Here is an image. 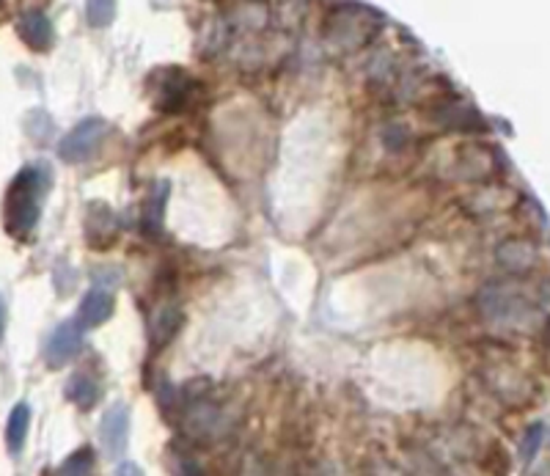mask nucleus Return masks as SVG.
I'll use <instances>...</instances> for the list:
<instances>
[{"instance_id":"dca6fc26","label":"nucleus","mask_w":550,"mask_h":476,"mask_svg":"<svg viewBox=\"0 0 550 476\" xmlns=\"http://www.w3.org/2000/svg\"><path fill=\"white\" fill-rule=\"evenodd\" d=\"M182 476H204V471L196 462H182Z\"/></svg>"},{"instance_id":"ddd939ff","label":"nucleus","mask_w":550,"mask_h":476,"mask_svg":"<svg viewBox=\"0 0 550 476\" xmlns=\"http://www.w3.org/2000/svg\"><path fill=\"white\" fill-rule=\"evenodd\" d=\"M88 12V23L94 25V28H105V25H111L113 20H116V4H108V0H103V4H88L85 6Z\"/></svg>"},{"instance_id":"1a4fd4ad","label":"nucleus","mask_w":550,"mask_h":476,"mask_svg":"<svg viewBox=\"0 0 550 476\" xmlns=\"http://www.w3.org/2000/svg\"><path fill=\"white\" fill-rule=\"evenodd\" d=\"M28 427H31V408H28V402H17L6 421V443H9L12 454H20V449L25 446Z\"/></svg>"},{"instance_id":"7ed1b4c3","label":"nucleus","mask_w":550,"mask_h":476,"mask_svg":"<svg viewBox=\"0 0 550 476\" xmlns=\"http://www.w3.org/2000/svg\"><path fill=\"white\" fill-rule=\"evenodd\" d=\"M100 443L105 457L119 460L127 451L130 443V408L124 402H116L113 408L105 411L103 424H100Z\"/></svg>"},{"instance_id":"9b49d317","label":"nucleus","mask_w":550,"mask_h":476,"mask_svg":"<svg viewBox=\"0 0 550 476\" xmlns=\"http://www.w3.org/2000/svg\"><path fill=\"white\" fill-rule=\"evenodd\" d=\"M94 468H97V454L91 446H80L77 451H72L61 468H58V476H94Z\"/></svg>"},{"instance_id":"0eeeda50","label":"nucleus","mask_w":550,"mask_h":476,"mask_svg":"<svg viewBox=\"0 0 550 476\" xmlns=\"http://www.w3.org/2000/svg\"><path fill=\"white\" fill-rule=\"evenodd\" d=\"M17 31L23 36V42L31 47V50H39V53H47L53 47V25L47 20L44 12H25L17 23Z\"/></svg>"},{"instance_id":"f03ea898","label":"nucleus","mask_w":550,"mask_h":476,"mask_svg":"<svg viewBox=\"0 0 550 476\" xmlns=\"http://www.w3.org/2000/svg\"><path fill=\"white\" fill-rule=\"evenodd\" d=\"M108 133V122L100 116H88L83 122H77V127H72L61 144H58V157L64 163H85L91 154L97 152L100 141Z\"/></svg>"},{"instance_id":"6e6552de","label":"nucleus","mask_w":550,"mask_h":476,"mask_svg":"<svg viewBox=\"0 0 550 476\" xmlns=\"http://www.w3.org/2000/svg\"><path fill=\"white\" fill-rule=\"evenodd\" d=\"M176 77H165L162 80V91H160V108L173 114V111H182L188 105V97H191V74H185L182 69L173 72Z\"/></svg>"},{"instance_id":"2eb2a0df","label":"nucleus","mask_w":550,"mask_h":476,"mask_svg":"<svg viewBox=\"0 0 550 476\" xmlns=\"http://www.w3.org/2000/svg\"><path fill=\"white\" fill-rule=\"evenodd\" d=\"M116 476H146V473H143V468L138 462H122L116 468Z\"/></svg>"},{"instance_id":"f3484780","label":"nucleus","mask_w":550,"mask_h":476,"mask_svg":"<svg viewBox=\"0 0 550 476\" xmlns=\"http://www.w3.org/2000/svg\"><path fill=\"white\" fill-rule=\"evenodd\" d=\"M4 333H6V303L0 298V339H4Z\"/></svg>"},{"instance_id":"f257e3e1","label":"nucleus","mask_w":550,"mask_h":476,"mask_svg":"<svg viewBox=\"0 0 550 476\" xmlns=\"http://www.w3.org/2000/svg\"><path fill=\"white\" fill-rule=\"evenodd\" d=\"M47 196V171L42 163L25 165L6 193V229L15 237H28L42 215V202Z\"/></svg>"},{"instance_id":"423d86ee","label":"nucleus","mask_w":550,"mask_h":476,"mask_svg":"<svg viewBox=\"0 0 550 476\" xmlns=\"http://www.w3.org/2000/svg\"><path fill=\"white\" fill-rule=\"evenodd\" d=\"M168 193H171V184L165 179H160L146 196V204L141 210V229L149 237H160L162 232V218H165V204H168Z\"/></svg>"},{"instance_id":"f8f14e48","label":"nucleus","mask_w":550,"mask_h":476,"mask_svg":"<svg viewBox=\"0 0 550 476\" xmlns=\"http://www.w3.org/2000/svg\"><path fill=\"white\" fill-rule=\"evenodd\" d=\"M179 328H182V312L179 309H162L160 317L152 325V350L165 347Z\"/></svg>"},{"instance_id":"9d476101","label":"nucleus","mask_w":550,"mask_h":476,"mask_svg":"<svg viewBox=\"0 0 550 476\" xmlns=\"http://www.w3.org/2000/svg\"><path fill=\"white\" fill-rule=\"evenodd\" d=\"M66 397L80 408V411H91L100 400V386L91 380L88 374H74L66 386Z\"/></svg>"},{"instance_id":"4468645a","label":"nucleus","mask_w":550,"mask_h":476,"mask_svg":"<svg viewBox=\"0 0 550 476\" xmlns=\"http://www.w3.org/2000/svg\"><path fill=\"white\" fill-rule=\"evenodd\" d=\"M542 441H545V424H542V421H539V424H531L528 432H525V438H523V446H520L523 460H531V457L539 451Z\"/></svg>"},{"instance_id":"39448f33","label":"nucleus","mask_w":550,"mask_h":476,"mask_svg":"<svg viewBox=\"0 0 550 476\" xmlns=\"http://www.w3.org/2000/svg\"><path fill=\"white\" fill-rule=\"evenodd\" d=\"M113 295L103 287L88 290L80 301V312H77V325L80 328H97L103 322H108L113 317Z\"/></svg>"},{"instance_id":"20e7f679","label":"nucleus","mask_w":550,"mask_h":476,"mask_svg":"<svg viewBox=\"0 0 550 476\" xmlns=\"http://www.w3.org/2000/svg\"><path fill=\"white\" fill-rule=\"evenodd\" d=\"M80 344H83V328L77 322H64L50 333L44 358L50 366H64L80 352Z\"/></svg>"}]
</instances>
